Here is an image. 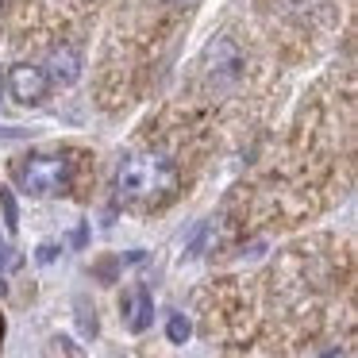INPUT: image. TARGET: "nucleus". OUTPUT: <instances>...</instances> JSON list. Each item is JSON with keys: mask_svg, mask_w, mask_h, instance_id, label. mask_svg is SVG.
I'll return each mask as SVG.
<instances>
[{"mask_svg": "<svg viewBox=\"0 0 358 358\" xmlns=\"http://www.w3.org/2000/svg\"><path fill=\"white\" fill-rule=\"evenodd\" d=\"M181 150H185V131H170L166 124H158V139L150 147H131L120 158L116 201L131 212L170 208L185 189Z\"/></svg>", "mask_w": 358, "mask_h": 358, "instance_id": "f257e3e1", "label": "nucleus"}, {"mask_svg": "<svg viewBox=\"0 0 358 358\" xmlns=\"http://www.w3.org/2000/svg\"><path fill=\"white\" fill-rule=\"evenodd\" d=\"M12 178L27 196H62L78 181V155H70V150L27 155L12 166Z\"/></svg>", "mask_w": 358, "mask_h": 358, "instance_id": "f03ea898", "label": "nucleus"}, {"mask_svg": "<svg viewBox=\"0 0 358 358\" xmlns=\"http://www.w3.org/2000/svg\"><path fill=\"white\" fill-rule=\"evenodd\" d=\"M47 85H50L47 70H43V66H31V62L12 66V73H8V89L20 104H39L43 96H47Z\"/></svg>", "mask_w": 358, "mask_h": 358, "instance_id": "7ed1b4c3", "label": "nucleus"}, {"mask_svg": "<svg viewBox=\"0 0 358 358\" xmlns=\"http://www.w3.org/2000/svg\"><path fill=\"white\" fill-rule=\"evenodd\" d=\"M120 312H124V324L127 331H147L150 320H155V301H150V293L143 285H135L131 293H124V301H120Z\"/></svg>", "mask_w": 358, "mask_h": 358, "instance_id": "20e7f679", "label": "nucleus"}, {"mask_svg": "<svg viewBox=\"0 0 358 358\" xmlns=\"http://www.w3.org/2000/svg\"><path fill=\"white\" fill-rule=\"evenodd\" d=\"M78 73H81V55H78V50H73V47L55 50V58H50V66H47V78H55L58 85H73Z\"/></svg>", "mask_w": 358, "mask_h": 358, "instance_id": "39448f33", "label": "nucleus"}, {"mask_svg": "<svg viewBox=\"0 0 358 358\" xmlns=\"http://www.w3.org/2000/svg\"><path fill=\"white\" fill-rule=\"evenodd\" d=\"M0 208H4V224H8V231H16V227H20V212H16V201H12V193L4 185H0Z\"/></svg>", "mask_w": 358, "mask_h": 358, "instance_id": "423d86ee", "label": "nucleus"}, {"mask_svg": "<svg viewBox=\"0 0 358 358\" xmlns=\"http://www.w3.org/2000/svg\"><path fill=\"white\" fill-rule=\"evenodd\" d=\"M166 331H170V339H173V343H185V339H189V320L181 316V312H173L170 324H166Z\"/></svg>", "mask_w": 358, "mask_h": 358, "instance_id": "0eeeda50", "label": "nucleus"}, {"mask_svg": "<svg viewBox=\"0 0 358 358\" xmlns=\"http://www.w3.org/2000/svg\"><path fill=\"white\" fill-rule=\"evenodd\" d=\"M12 266V250H8V243L0 239V270H8Z\"/></svg>", "mask_w": 358, "mask_h": 358, "instance_id": "6e6552de", "label": "nucleus"}, {"mask_svg": "<svg viewBox=\"0 0 358 358\" xmlns=\"http://www.w3.org/2000/svg\"><path fill=\"white\" fill-rule=\"evenodd\" d=\"M166 4H193V0H166Z\"/></svg>", "mask_w": 358, "mask_h": 358, "instance_id": "1a4fd4ad", "label": "nucleus"}, {"mask_svg": "<svg viewBox=\"0 0 358 358\" xmlns=\"http://www.w3.org/2000/svg\"><path fill=\"white\" fill-rule=\"evenodd\" d=\"M0 339H4V320H0Z\"/></svg>", "mask_w": 358, "mask_h": 358, "instance_id": "9d476101", "label": "nucleus"}, {"mask_svg": "<svg viewBox=\"0 0 358 358\" xmlns=\"http://www.w3.org/2000/svg\"><path fill=\"white\" fill-rule=\"evenodd\" d=\"M0 93H4V89H0Z\"/></svg>", "mask_w": 358, "mask_h": 358, "instance_id": "9b49d317", "label": "nucleus"}]
</instances>
